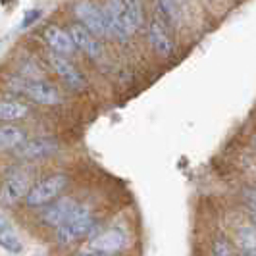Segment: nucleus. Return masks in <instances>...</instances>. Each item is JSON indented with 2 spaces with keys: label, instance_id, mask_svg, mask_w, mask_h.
I'll return each instance as SVG.
<instances>
[{
  "label": "nucleus",
  "instance_id": "obj_1",
  "mask_svg": "<svg viewBox=\"0 0 256 256\" xmlns=\"http://www.w3.org/2000/svg\"><path fill=\"white\" fill-rule=\"evenodd\" d=\"M72 185V176L64 174V172H56L50 174L42 180H38L37 183L31 185V189L27 191L24 202L29 208H42V206L50 204L56 198H60L68 187Z\"/></svg>",
  "mask_w": 256,
  "mask_h": 256
},
{
  "label": "nucleus",
  "instance_id": "obj_2",
  "mask_svg": "<svg viewBox=\"0 0 256 256\" xmlns=\"http://www.w3.org/2000/svg\"><path fill=\"white\" fill-rule=\"evenodd\" d=\"M8 87L16 94H22V96H26L33 102L42 104V106H58L64 100L58 87L52 85L50 81H46V79L33 81V79H26L22 76H14L8 81Z\"/></svg>",
  "mask_w": 256,
  "mask_h": 256
},
{
  "label": "nucleus",
  "instance_id": "obj_3",
  "mask_svg": "<svg viewBox=\"0 0 256 256\" xmlns=\"http://www.w3.org/2000/svg\"><path fill=\"white\" fill-rule=\"evenodd\" d=\"M102 230V222L96 216L83 222H66L54 230V241L58 246H72L79 241H89L90 237H94Z\"/></svg>",
  "mask_w": 256,
  "mask_h": 256
},
{
  "label": "nucleus",
  "instance_id": "obj_4",
  "mask_svg": "<svg viewBox=\"0 0 256 256\" xmlns=\"http://www.w3.org/2000/svg\"><path fill=\"white\" fill-rule=\"evenodd\" d=\"M74 18L77 24L89 29L94 37L108 38V29H106V20H104V8L102 4L94 0H77L72 8Z\"/></svg>",
  "mask_w": 256,
  "mask_h": 256
},
{
  "label": "nucleus",
  "instance_id": "obj_5",
  "mask_svg": "<svg viewBox=\"0 0 256 256\" xmlns=\"http://www.w3.org/2000/svg\"><path fill=\"white\" fill-rule=\"evenodd\" d=\"M129 244H131V235H129V231L124 226H110V228L96 233L94 237H90L87 241L89 248L104 252L108 256L124 252Z\"/></svg>",
  "mask_w": 256,
  "mask_h": 256
},
{
  "label": "nucleus",
  "instance_id": "obj_6",
  "mask_svg": "<svg viewBox=\"0 0 256 256\" xmlns=\"http://www.w3.org/2000/svg\"><path fill=\"white\" fill-rule=\"evenodd\" d=\"M46 62L52 68V72L58 76V79L64 83L70 90H76V92H81V90L87 89V79L81 74V70L77 68L68 56H62L58 52H46Z\"/></svg>",
  "mask_w": 256,
  "mask_h": 256
},
{
  "label": "nucleus",
  "instance_id": "obj_7",
  "mask_svg": "<svg viewBox=\"0 0 256 256\" xmlns=\"http://www.w3.org/2000/svg\"><path fill=\"white\" fill-rule=\"evenodd\" d=\"M62 150V142L50 135H37V137H27L14 152L22 160H44L50 158Z\"/></svg>",
  "mask_w": 256,
  "mask_h": 256
},
{
  "label": "nucleus",
  "instance_id": "obj_8",
  "mask_svg": "<svg viewBox=\"0 0 256 256\" xmlns=\"http://www.w3.org/2000/svg\"><path fill=\"white\" fill-rule=\"evenodd\" d=\"M29 189H31V178L27 172L22 170L10 172L0 185V202L6 208H12L26 198Z\"/></svg>",
  "mask_w": 256,
  "mask_h": 256
},
{
  "label": "nucleus",
  "instance_id": "obj_9",
  "mask_svg": "<svg viewBox=\"0 0 256 256\" xmlns=\"http://www.w3.org/2000/svg\"><path fill=\"white\" fill-rule=\"evenodd\" d=\"M108 38L114 40H128L131 35L128 31V10L124 0H106L102 4Z\"/></svg>",
  "mask_w": 256,
  "mask_h": 256
},
{
  "label": "nucleus",
  "instance_id": "obj_10",
  "mask_svg": "<svg viewBox=\"0 0 256 256\" xmlns=\"http://www.w3.org/2000/svg\"><path fill=\"white\" fill-rule=\"evenodd\" d=\"M146 37H148V44L154 50L156 56H160L162 60L172 58L174 54V38L170 33V26L160 18V16H154V20L148 24L146 29Z\"/></svg>",
  "mask_w": 256,
  "mask_h": 256
},
{
  "label": "nucleus",
  "instance_id": "obj_11",
  "mask_svg": "<svg viewBox=\"0 0 256 256\" xmlns=\"http://www.w3.org/2000/svg\"><path fill=\"white\" fill-rule=\"evenodd\" d=\"M68 33H70V37L74 40L77 50L83 52L89 60L96 62V60H100L104 56V44L100 42V38L94 37L89 29H85L81 24H77V22L70 24L68 26Z\"/></svg>",
  "mask_w": 256,
  "mask_h": 256
},
{
  "label": "nucleus",
  "instance_id": "obj_12",
  "mask_svg": "<svg viewBox=\"0 0 256 256\" xmlns=\"http://www.w3.org/2000/svg\"><path fill=\"white\" fill-rule=\"evenodd\" d=\"M76 204H77V198H74V196H64V194H62V196L56 198L54 202L42 206L38 218H40V222H42L44 226H48L50 230H56V228H60L62 224L68 222V218H70V214H72V210H74Z\"/></svg>",
  "mask_w": 256,
  "mask_h": 256
},
{
  "label": "nucleus",
  "instance_id": "obj_13",
  "mask_svg": "<svg viewBox=\"0 0 256 256\" xmlns=\"http://www.w3.org/2000/svg\"><path fill=\"white\" fill-rule=\"evenodd\" d=\"M42 40L46 42L48 50L58 52V54L68 56V58L74 56L77 52L76 44H74V40H72L70 33H68V29L56 26V24L44 27V31H42Z\"/></svg>",
  "mask_w": 256,
  "mask_h": 256
},
{
  "label": "nucleus",
  "instance_id": "obj_14",
  "mask_svg": "<svg viewBox=\"0 0 256 256\" xmlns=\"http://www.w3.org/2000/svg\"><path fill=\"white\" fill-rule=\"evenodd\" d=\"M29 112H31L29 104L20 98H10V96L0 98V122H4V124L20 122V120L27 118Z\"/></svg>",
  "mask_w": 256,
  "mask_h": 256
},
{
  "label": "nucleus",
  "instance_id": "obj_15",
  "mask_svg": "<svg viewBox=\"0 0 256 256\" xmlns=\"http://www.w3.org/2000/svg\"><path fill=\"white\" fill-rule=\"evenodd\" d=\"M27 139V131L16 124H4L0 122V152L14 150Z\"/></svg>",
  "mask_w": 256,
  "mask_h": 256
},
{
  "label": "nucleus",
  "instance_id": "obj_16",
  "mask_svg": "<svg viewBox=\"0 0 256 256\" xmlns=\"http://www.w3.org/2000/svg\"><path fill=\"white\" fill-rule=\"evenodd\" d=\"M128 10V31L133 37L144 27V0H124Z\"/></svg>",
  "mask_w": 256,
  "mask_h": 256
},
{
  "label": "nucleus",
  "instance_id": "obj_17",
  "mask_svg": "<svg viewBox=\"0 0 256 256\" xmlns=\"http://www.w3.org/2000/svg\"><path fill=\"white\" fill-rule=\"evenodd\" d=\"M235 241H237V246L243 250L244 254L254 252L256 250V228L252 226V224L241 226V228L237 230Z\"/></svg>",
  "mask_w": 256,
  "mask_h": 256
},
{
  "label": "nucleus",
  "instance_id": "obj_18",
  "mask_svg": "<svg viewBox=\"0 0 256 256\" xmlns=\"http://www.w3.org/2000/svg\"><path fill=\"white\" fill-rule=\"evenodd\" d=\"M156 8H158V14L164 22H166L170 27L178 26L180 22V4L178 0H156Z\"/></svg>",
  "mask_w": 256,
  "mask_h": 256
},
{
  "label": "nucleus",
  "instance_id": "obj_19",
  "mask_svg": "<svg viewBox=\"0 0 256 256\" xmlns=\"http://www.w3.org/2000/svg\"><path fill=\"white\" fill-rule=\"evenodd\" d=\"M0 246L4 250H8V252H14V254L22 252V241H20V237L12 231V228L0 230Z\"/></svg>",
  "mask_w": 256,
  "mask_h": 256
},
{
  "label": "nucleus",
  "instance_id": "obj_20",
  "mask_svg": "<svg viewBox=\"0 0 256 256\" xmlns=\"http://www.w3.org/2000/svg\"><path fill=\"white\" fill-rule=\"evenodd\" d=\"M233 252H235V246H233L230 237L218 235L212 241V256H233Z\"/></svg>",
  "mask_w": 256,
  "mask_h": 256
},
{
  "label": "nucleus",
  "instance_id": "obj_21",
  "mask_svg": "<svg viewBox=\"0 0 256 256\" xmlns=\"http://www.w3.org/2000/svg\"><path fill=\"white\" fill-rule=\"evenodd\" d=\"M241 196H243V202L248 208V212H256V187L243 189Z\"/></svg>",
  "mask_w": 256,
  "mask_h": 256
},
{
  "label": "nucleus",
  "instance_id": "obj_22",
  "mask_svg": "<svg viewBox=\"0 0 256 256\" xmlns=\"http://www.w3.org/2000/svg\"><path fill=\"white\" fill-rule=\"evenodd\" d=\"M40 10L38 8H33V10H27L26 16H24V20H22V29H27V27H31L33 24H37L38 18H40Z\"/></svg>",
  "mask_w": 256,
  "mask_h": 256
},
{
  "label": "nucleus",
  "instance_id": "obj_23",
  "mask_svg": "<svg viewBox=\"0 0 256 256\" xmlns=\"http://www.w3.org/2000/svg\"><path fill=\"white\" fill-rule=\"evenodd\" d=\"M77 256H108V254H104V252H98V250H92V248H89V246H85L83 250L77 252Z\"/></svg>",
  "mask_w": 256,
  "mask_h": 256
},
{
  "label": "nucleus",
  "instance_id": "obj_24",
  "mask_svg": "<svg viewBox=\"0 0 256 256\" xmlns=\"http://www.w3.org/2000/svg\"><path fill=\"white\" fill-rule=\"evenodd\" d=\"M4 228H10V224H8V220L0 214V230H4Z\"/></svg>",
  "mask_w": 256,
  "mask_h": 256
},
{
  "label": "nucleus",
  "instance_id": "obj_25",
  "mask_svg": "<svg viewBox=\"0 0 256 256\" xmlns=\"http://www.w3.org/2000/svg\"><path fill=\"white\" fill-rule=\"evenodd\" d=\"M248 220H250V224L256 228V212H248Z\"/></svg>",
  "mask_w": 256,
  "mask_h": 256
},
{
  "label": "nucleus",
  "instance_id": "obj_26",
  "mask_svg": "<svg viewBox=\"0 0 256 256\" xmlns=\"http://www.w3.org/2000/svg\"><path fill=\"white\" fill-rule=\"evenodd\" d=\"M250 144H252V148L256 150V133L252 135V137H250Z\"/></svg>",
  "mask_w": 256,
  "mask_h": 256
},
{
  "label": "nucleus",
  "instance_id": "obj_27",
  "mask_svg": "<svg viewBox=\"0 0 256 256\" xmlns=\"http://www.w3.org/2000/svg\"><path fill=\"white\" fill-rule=\"evenodd\" d=\"M244 256H256V250L254 252H250V254H244Z\"/></svg>",
  "mask_w": 256,
  "mask_h": 256
},
{
  "label": "nucleus",
  "instance_id": "obj_28",
  "mask_svg": "<svg viewBox=\"0 0 256 256\" xmlns=\"http://www.w3.org/2000/svg\"><path fill=\"white\" fill-rule=\"evenodd\" d=\"M110 256H126L124 252H120V254H110Z\"/></svg>",
  "mask_w": 256,
  "mask_h": 256
},
{
  "label": "nucleus",
  "instance_id": "obj_29",
  "mask_svg": "<svg viewBox=\"0 0 256 256\" xmlns=\"http://www.w3.org/2000/svg\"><path fill=\"white\" fill-rule=\"evenodd\" d=\"M70 256H77V254H70Z\"/></svg>",
  "mask_w": 256,
  "mask_h": 256
}]
</instances>
